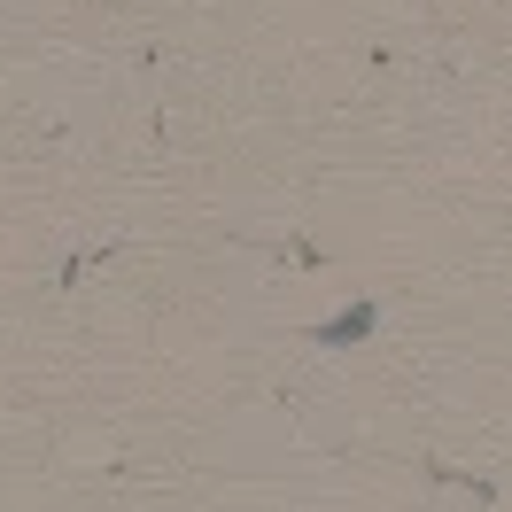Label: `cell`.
<instances>
[{"mask_svg": "<svg viewBox=\"0 0 512 512\" xmlns=\"http://www.w3.org/2000/svg\"><path fill=\"white\" fill-rule=\"evenodd\" d=\"M373 319H381V311H373V303H350V311H342V319H326V326H311V342H319V350H342V342H365V334H373Z\"/></svg>", "mask_w": 512, "mask_h": 512, "instance_id": "1", "label": "cell"}]
</instances>
